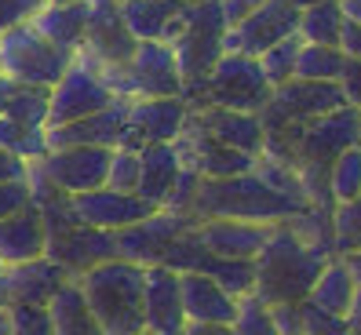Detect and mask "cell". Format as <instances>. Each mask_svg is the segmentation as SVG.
<instances>
[{
	"mask_svg": "<svg viewBox=\"0 0 361 335\" xmlns=\"http://www.w3.org/2000/svg\"><path fill=\"white\" fill-rule=\"evenodd\" d=\"M106 186L121 194H135L139 186V150L128 146H114L110 150V172H106Z\"/></svg>",
	"mask_w": 361,
	"mask_h": 335,
	"instance_id": "cell-39",
	"label": "cell"
},
{
	"mask_svg": "<svg viewBox=\"0 0 361 335\" xmlns=\"http://www.w3.org/2000/svg\"><path fill=\"white\" fill-rule=\"evenodd\" d=\"M300 26V8H292L288 0H267L263 8L245 15L241 23L226 26L223 33V51H241V55H259L263 48L278 44L281 37L295 33Z\"/></svg>",
	"mask_w": 361,
	"mask_h": 335,
	"instance_id": "cell-12",
	"label": "cell"
},
{
	"mask_svg": "<svg viewBox=\"0 0 361 335\" xmlns=\"http://www.w3.org/2000/svg\"><path fill=\"white\" fill-rule=\"evenodd\" d=\"M267 0H219V8H223V18H226V26L233 23H241L245 15H252L256 8H263Z\"/></svg>",
	"mask_w": 361,
	"mask_h": 335,
	"instance_id": "cell-49",
	"label": "cell"
},
{
	"mask_svg": "<svg viewBox=\"0 0 361 335\" xmlns=\"http://www.w3.org/2000/svg\"><path fill=\"white\" fill-rule=\"evenodd\" d=\"M186 324L179 274L168 266H146L142 277V328L154 335H179Z\"/></svg>",
	"mask_w": 361,
	"mask_h": 335,
	"instance_id": "cell-18",
	"label": "cell"
},
{
	"mask_svg": "<svg viewBox=\"0 0 361 335\" xmlns=\"http://www.w3.org/2000/svg\"><path fill=\"white\" fill-rule=\"evenodd\" d=\"M332 234H336V255L361 248V194L332 208Z\"/></svg>",
	"mask_w": 361,
	"mask_h": 335,
	"instance_id": "cell-37",
	"label": "cell"
},
{
	"mask_svg": "<svg viewBox=\"0 0 361 335\" xmlns=\"http://www.w3.org/2000/svg\"><path fill=\"white\" fill-rule=\"evenodd\" d=\"M270 190H278V194H285V197H292V201H303L307 204V197H303V186H300V175L292 172L288 164H281V160H270V157H256V168H252Z\"/></svg>",
	"mask_w": 361,
	"mask_h": 335,
	"instance_id": "cell-38",
	"label": "cell"
},
{
	"mask_svg": "<svg viewBox=\"0 0 361 335\" xmlns=\"http://www.w3.org/2000/svg\"><path fill=\"white\" fill-rule=\"evenodd\" d=\"M350 335H357V331H350Z\"/></svg>",
	"mask_w": 361,
	"mask_h": 335,
	"instance_id": "cell-62",
	"label": "cell"
},
{
	"mask_svg": "<svg viewBox=\"0 0 361 335\" xmlns=\"http://www.w3.org/2000/svg\"><path fill=\"white\" fill-rule=\"evenodd\" d=\"M0 306H11V303H8V281H4V270H0Z\"/></svg>",
	"mask_w": 361,
	"mask_h": 335,
	"instance_id": "cell-56",
	"label": "cell"
},
{
	"mask_svg": "<svg viewBox=\"0 0 361 335\" xmlns=\"http://www.w3.org/2000/svg\"><path fill=\"white\" fill-rule=\"evenodd\" d=\"M347 328L361 335V288L354 291V299H350V310H347Z\"/></svg>",
	"mask_w": 361,
	"mask_h": 335,
	"instance_id": "cell-51",
	"label": "cell"
},
{
	"mask_svg": "<svg viewBox=\"0 0 361 335\" xmlns=\"http://www.w3.org/2000/svg\"><path fill=\"white\" fill-rule=\"evenodd\" d=\"M51 4H62V0H51Z\"/></svg>",
	"mask_w": 361,
	"mask_h": 335,
	"instance_id": "cell-60",
	"label": "cell"
},
{
	"mask_svg": "<svg viewBox=\"0 0 361 335\" xmlns=\"http://www.w3.org/2000/svg\"><path fill=\"white\" fill-rule=\"evenodd\" d=\"M73 215L84 226H99V229H124L139 219H146L150 212H157V204L142 201L139 194H121L110 186H99L88 194H70Z\"/></svg>",
	"mask_w": 361,
	"mask_h": 335,
	"instance_id": "cell-17",
	"label": "cell"
},
{
	"mask_svg": "<svg viewBox=\"0 0 361 335\" xmlns=\"http://www.w3.org/2000/svg\"><path fill=\"white\" fill-rule=\"evenodd\" d=\"M0 335H11V306H0Z\"/></svg>",
	"mask_w": 361,
	"mask_h": 335,
	"instance_id": "cell-55",
	"label": "cell"
},
{
	"mask_svg": "<svg viewBox=\"0 0 361 335\" xmlns=\"http://www.w3.org/2000/svg\"><path fill=\"white\" fill-rule=\"evenodd\" d=\"M139 40L121 18V0H88V30L77 58H84L95 73H110L132 58Z\"/></svg>",
	"mask_w": 361,
	"mask_h": 335,
	"instance_id": "cell-9",
	"label": "cell"
},
{
	"mask_svg": "<svg viewBox=\"0 0 361 335\" xmlns=\"http://www.w3.org/2000/svg\"><path fill=\"white\" fill-rule=\"evenodd\" d=\"M186 120L201 128L204 135H212L216 142H226L233 150L256 153L263 146V124L256 113H241V110H226V106H190Z\"/></svg>",
	"mask_w": 361,
	"mask_h": 335,
	"instance_id": "cell-21",
	"label": "cell"
},
{
	"mask_svg": "<svg viewBox=\"0 0 361 335\" xmlns=\"http://www.w3.org/2000/svg\"><path fill=\"white\" fill-rule=\"evenodd\" d=\"M339 51L347 58H361V23L343 18V30H339Z\"/></svg>",
	"mask_w": 361,
	"mask_h": 335,
	"instance_id": "cell-48",
	"label": "cell"
},
{
	"mask_svg": "<svg viewBox=\"0 0 361 335\" xmlns=\"http://www.w3.org/2000/svg\"><path fill=\"white\" fill-rule=\"evenodd\" d=\"M354 277H350V270L343 263V255H332L325 266H322V274L314 277L310 291H307V299L314 306H322L329 313H336V317H347V310H350V299H354Z\"/></svg>",
	"mask_w": 361,
	"mask_h": 335,
	"instance_id": "cell-28",
	"label": "cell"
},
{
	"mask_svg": "<svg viewBox=\"0 0 361 335\" xmlns=\"http://www.w3.org/2000/svg\"><path fill=\"white\" fill-rule=\"evenodd\" d=\"M110 91L121 99H161V95H183V77L176 66V51L164 40H139L132 58L124 66L99 73Z\"/></svg>",
	"mask_w": 361,
	"mask_h": 335,
	"instance_id": "cell-6",
	"label": "cell"
},
{
	"mask_svg": "<svg viewBox=\"0 0 361 335\" xmlns=\"http://www.w3.org/2000/svg\"><path fill=\"white\" fill-rule=\"evenodd\" d=\"M44 4L48 0H0V33L18 26V23H30Z\"/></svg>",
	"mask_w": 361,
	"mask_h": 335,
	"instance_id": "cell-44",
	"label": "cell"
},
{
	"mask_svg": "<svg viewBox=\"0 0 361 335\" xmlns=\"http://www.w3.org/2000/svg\"><path fill=\"white\" fill-rule=\"evenodd\" d=\"M48 102H51V88H44V84H15L4 113L11 120H18L23 128H44L48 124Z\"/></svg>",
	"mask_w": 361,
	"mask_h": 335,
	"instance_id": "cell-32",
	"label": "cell"
},
{
	"mask_svg": "<svg viewBox=\"0 0 361 335\" xmlns=\"http://www.w3.org/2000/svg\"><path fill=\"white\" fill-rule=\"evenodd\" d=\"M339 11H343V18H350V23H361V0H336Z\"/></svg>",
	"mask_w": 361,
	"mask_h": 335,
	"instance_id": "cell-53",
	"label": "cell"
},
{
	"mask_svg": "<svg viewBox=\"0 0 361 335\" xmlns=\"http://www.w3.org/2000/svg\"><path fill=\"white\" fill-rule=\"evenodd\" d=\"M0 270H4V263H0Z\"/></svg>",
	"mask_w": 361,
	"mask_h": 335,
	"instance_id": "cell-61",
	"label": "cell"
},
{
	"mask_svg": "<svg viewBox=\"0 0 361 335\" xmlns=\"http://www.w3.org/2000/svg\"><path fill=\"white\" fill-rule=\"evenodd\" d=\"M70 277L66 266H59L55 259L48 255H37V259H26V263H15V266H4V281H8V303H26V306H44L59 284Z\"/></svg>",
	"mask_w": 361,
	"mask_h": 335,
	"instance_id": "cell-23",
	"label": "cell"
},
{
	"mask_svg": "<svg viewBox=\"0 0 361 335\" xmlns=\"http://www.w3.org/2000/svg\"><path fill=\"white\" fill-rule=\"evenodd\" d=\"M15 84H18V80H11L8 73H0V113H4L8 99H11V91H15Z\"/></svg>",
	"mask_w": 361,
	"mask_h": 335,
	"instance_id": "cell-54",
	"label": "cell"
},
{
	"mask_svg": "<svg viewBox=\"0 0 361 335\" xmlns=\"http://www.w3.org/2000/svg\"><path fill=\"white\" fill-rule=\"evenodd\" d=\"M142 277L146 266L128 259H106L77 277L80 296L106 335L142 331Z\"/></svg>",
	"mask_w": 361,
	"mask_h": 335,
	"instance_id": "cell-2",
	"label": "cell"
},
{
	"mask_svg": "<svg viewBox=\"0 0 361 335\" xmlns=\"http://www.w3.org/2000/svg\"><path fill=\"white\" fill-rule=\"evenodd\" d=\"M303 201H292L256 175V172H241V175H226V179H204L197 186L194 197V212L197 219H248V222H281L295 215Z\"/></svg>",
	"mask_w": 361,
	"mask_h": 335,
	"instance_id": "cell-3",
	"label": "cell"
},
{
	"mask_svg": "<svg viewBox=\"0 0 361 335\" xmlns=\"http://www.w3.org/2000/svg\"><path fill=\"white\" fill-rule=\"evenodd\" d=\"M26 204H30V182H26V179H8V182H0V219L23 212Z\"/></svg>",
	"mask_w": 361,
	"mask_h": 335,
	"instance_id": "cell-45",
	"label": "cell"
},
{
	"mask_svg": "<svg viewBox=\"0 0 361 335\" xmlns=\"http://www.w3.org/2000/svg\"><path fill=\"white\" fill-rule=\"evenodd\" d=\"M190 106H226L241 113H259L270 99V84L259 70L256 55L223 51L194 88L183 91Z\"/></svg>",
	"mask_w": 361,
	"mask_h": 335,
	"instance_id": "cell-4",
	"label": "cell"
},
{
	"mask_svg": "<svg viewBox=\"0 0 361 335\" xmlns=\"http://www.w3.org/2000/svg\"><path fill=\"white\" fill-rule=\"evenodd\" d=\"M288 4H292V8H300V11H303V8H310V4H317V0H288Z\"/></svg>",
	"mask_w": 361,
	"mask_h": 335,
	"instance_id": "cell-57",
	"label": "cell"
},
{
	"mask_svg": "<svg viewBox=\"0 0 361 335\" xmlns=\"http://www.w3.org/2000/svg\"><path fill=\"white\" fill-rule=\"evenodd\" d=\"M48 317H51V331L55 335H106L95 321V313L88 310V303H84L80 296V284L77 277H66L59 284V291L44 303Z\"/></svg>",
	"mask_w": 361,
	"mask_h": 335,
	"instance_id": "cell-27",
	"label": "cell"
},
{
	"mask_svg": "<svg viewBox=\"0 0 361 335\" xmlns=\"http://www.w3.org/2000/svg\"><path fill=\"white\" fill-rule=\"evenodd\" d=\"M300 33H288V37H281L278 44H270V48H263L259 55H256V62H259V70H263V77H267V84L274 88V84H285V80H292V73H295V55H300Z\"/></svg>",
	"mask_w": 361,
	"mask_h": 335,
	"instance_id": "cell-35",
	"label": "cell"
},
{
	"mask_svg": "<svg viewBox=\"0 0 361 335\" xmlns=\"http://www.w3.org/2000/svg\"><path fill=\"white\" fill-rule=\"evenodd\" d=\"M44 255V222H40L37 208L26 204L23 212L0 219V263L15 266Z\"/></svg>",
	"mask_w": 361,
	"mask_h": 335,
	"instance_id": "cell-26",
	"label": "cell"
},
{
	"mask_svg": "<svg viewBox=\"0 0 361 335\" xmlns=\"http://www.w3.org/2000/svg\"><path fill=\"white\" fill-rule=\"evenodd\" d=\"M332 208L336 204H307L295 215L285 219V226L292 229L303 244L325 251V255H336V234H332Z\"/></svg>",
	"mask_w": 361,
	"mask_h": 335,
	"instance_id": "cell-30",
	"label": "cell"
},
{
	"mask_svg": "<svg viewBox=\"0 0 361 335\" xmlns=\"http://www.w3.org/2000/svg\"><path fill=\"white\" fill-rule=\"evenodd\" d=\"M114 99L117 95L110 91V84H106L84 58L73 55L70 70L51 84V102H48V124L44 128L77 120V117H88V113H99V110L110 106Z\"/></svg>",
	"mask_w": 361,
	"mask_h": 335,
	"instance_id": "cell-11",
	"label": "cell"
},
{
	"mask_svg": "<svg viewBox=\"0 0 361 335\" xmlns=\"http://www.w3.org/2000/svg\"><path fill=\"white\" fill-rule=\"evenodd\" d=\"M11 335H55L48 310H44V306L15 303V306H11Z\"/></svg>",
	"mask_w": 361,
	"mask_h": 335,
	"instance_id": "cell-43",
	"label": "cell"
},
{
	"mask_svg": "<svg viewBox=\"0 0 361 335\" xmlns=\"http://www.w3.org/2000/svg\"><path fill=\"white\" fill-rule=\"evenodd\" d=\"M179 291L183 313L194 324H233V317H238V299L223 291L208 274H197V270L179 274Z\"/></svg>",
	"mask_w": 361,
	"mask_h": 335,
	"instance_id": "cell-22",
	"label": "cell"
},
{
	"mask_svg": "<svg viewBox=\"0 0 361 335\" xmlns=\"http://www.w3.org/2000/svg\"><path fill=\"white\" fill-rule=\"evenodd\" d=\"M0 146L11 153H18L26 164L30 160H40L48 153V139H44V128H23L18 120H11L8 113H0Z\"/></svg>",
	"mask_w": 361,
	"mask_h": 335,
	"instance_id": "cell-36",
	"label": "cell"
},
{
	"mask_svg": "<svg viewBox=\"0 0 361 335\" xmlns=\"http://www.w3.org/2000/svg\"><path fill=\"white\" fill-rule=\"evenodd\" d=\"M190 102L183 95H161V99H128V124L117 146L139 150L146 142H172L186 120Z\"/></svg>",
	"mask_w": 361,
	"mask_h": 335,
	"instance_id": "cell-14",
	"label": "cell"
},
{
	"mask_svg": "<svg viewBox=\"0 0 361 335\" xmlns=\"http://www.w3.org/2000/svg\"><path fill=\"white\" fill-rule=\"evenodd\" d=\"M176 153L186 168H194L197 175L204 179H226V175H241L256 168V153H245V150H233L226 142H216L212 135H204L201 128H194L190 120H183L179 135L172 139Z\"/></svg>",
	"mask_w": 361,
	"mask_h": 335,
	"instance_id": "cell-13",
	"label": "cell"
},
{
	"mask_svg": "<svg viewBox=\"0 0 361 335\" xmlns=\"http://www.w3.org/2000/svg\"><path fill=\"white\" fill-rule=\"evenodd\" d=\"M347 106L339 80H303L292 77L285 84H274L267 106L256 113L263 128H281V124H307L322 113Z\"/></svg>",
	"mask_w": 361,
	"mask_h": 335,
	"instance_id": "cell-8",
	"label": "cell"
},
{
	"mask_svg": "<svg viewBox=\"0 0 361 335\" xmlns=\"http://www.w3.org/2000/svg\"><path fill=\"white\" fill-rule=\"evenodd\" d=\"M124 124H128V99L117 95L99 113L44 128V139H48V150H66V146H110L114 150L124 135Z\"/></svg>",
	"mask_w": 361,
	"mask_h": 335,
	"instance_id": "cell-16",
	"label": "cell"
},
{
	"mask_svg": "<svg viewBox=\"0 0 361 335\" xmlns=\"http://www.w3.org/2000/svg\"><path fill=\"white\" fill-rule=\"evenodd\" d=\"M339 88H343L347 106L361 110V58H347L343 73H339Z\"/></svg>",
	"mask_w": 361,
	"mask_h": 335,
	"instance_id": "cell-47",
	"label": "cell"
},
{
	"mask_svg": "<svg viewBox=\"0 0 361 335\" xmlns=\"http://www.w3.org/2000/svg\"><path fill=\"white\" fill-rule=\"evenodd\" d=\"M223 33H226V18H223L219 0H186L183 30L172 40L176 66H179V77H183V91H190L212 66H216V58L223 55Z\"/></svg>",
	"mask_w": 361,
	"mask_h": 335,
	"instance_id": "cell-5",
	"label": "cell"
},
{
	"mask_svg": "<svg viewBox=\"0 0 361 335\" xmlns=\"http://www.w3.org/2000/svg\"><path fill=\"white\" fill-rule=\"evenodd\" d=\"M139 335H154V331H146V328H142V331H139Z\"/></svg>",
	"mask_w": 361,
	"mask_h": 335,
	"instance_id": "cell-59",
	"label": "cell"
},
{
	"mask_svg": "<svg viewBox=\"0 0 361 335\" xmlns=\"http://www.w3.org/2000/svg\"><path fill=\"white\" fill-rule=\"evenodd\" d=\"M343 263H347V270H350L354 284L361 288V248H354V251H343Z\"/></svg>",
	"mask_w": 361,
	"mask_h": 335,
	"instance_id": "cell-52",
	"label": "cell"
},
{
	"mask_svg": "<svg viewBox=\"0 0 361 335\" xmlns=\"http://www.w3.org/2000/svg\"><path fill=\"white\" fill-rule=\"evenodd\" d=\"M44 255L55 259L59 266H66L70 277H80L84 270H92L106 259H117V241H114V229L77 222L66 234H59L44 244Z\"/></svg>",
	"mask_w": 361,
	"mask_h": 335,
	"instance_id": "cell-19",
	"label": "cell"
},
{
	"mask_svg": "<svg viewBox=\"0 0 361 335\" xmlns=\"http://www.w3.org/2000/svg\"><path fill=\"white\" fill-rule=\"evenodd\" d=\"M270 321L278 328V335H303V317H300V303H274Z\"/></svg>",
	"mask_w": 361,
	"mask_h": 335,
	"instance_id": "cell-46",
	"label": "cell"
},
{
	"mask_svg": "<svg viewBox=\"0 0 361 335\" xmlns=\"http://www.w3.org/2000/svg\"><path fill=\"white\" fill-rule=\"evenodd\" d=\"M190 226H197V215L157 208V212H150L146 219L124 226V229H114L117 259H128V263H139V266H157L164 259L168 244L179 234H186Z\"/></svg>",
	"mask_w": 361,
	"mask_h": 335,
	"instance_id": "cell-10",
	"label": "cell"
},
{
	"mask_svg": "<svg viewBox=\"0 0 361 335\" xmlns=\"http://www.w3.org/2000/svg\"><path fill=\"white\" fill-rule=\"evenodd\" d=\"M361 194V146H347L329 168V197L336 204L354 201Z\"/></svg>",
	"mask_w": 361,
	"mask_h": 335,
	"instance_id": "cell-34",
	"label": "cell"
},
{
	"mask_svg": "<svg viewBox=\"0 0 361 335\" xmlns=\"http://www.w3.org/2000/svg\"><path fill=\"white\" fill-rule=\"evenodd\" d=\"M347 66V55L332 48V44H300V55H295V73L292 77H303V80H339Z\"/></svg>",
	"mask_w": 361,
	"mask_h": 335,
	"instance_id": "cell-33",
	"label": "cell"
},
{
	"mask_svg": "<svg viewBox=\"0 0 361 335\" xmlns=\"http://www.w3.org/2000/svg\"><path fill=\"white\" fill-rule=\"evenodd\" d=\"M197 241L219 259H256L259 248L270 241L274 222H248V219H197Z\"/></svg>",
	"mask_w": 361,
	"mask_h": 335,
	"instance_id": "cell-20",
	"label": "cell"
},
{
	"mask_svg": "<svg viewBox=\"0 0 361 335\" xmlns=\"http://www.w3.org/2000/svg\"><path fill=\"white\" fill-rule=\"evenodd\" d=\"M179 153H176V146L172 142H146L139 146V186H135V194L142 201H150V204H164L168 190H172V182L179 175Z\"/></svg>",
	"mask_w": 361,
	"mask_h": 335,
	"instance_id": "cell-25",
	"label": "cell"
},
{
	"mask_svg": "<svg viewBox=\"0 0 361 335\" xmlns=\"http://www.w3.org/2000/svg\"><path fill=\"white\" fill-rule=\"evenodd\" d=\"M77 51H66L51 44L48 37H40L33 23H18L0 33V73H8L18 84H51L70 70Z\"/></svg>",
	"mask_w": 361,
	"mask_h": 335,
	"instance_id": "cell-7",
	"label": "cell"
},
{
	"mask_svg": "<svg viewBox=\"0 0 361 335\" xmlns=\"http://www.w3.org/2000/svg\"><path fill=\"white\" fill-rule=\"evenodd\" d=\"M44 175L62 186L66 194H88L106 186L110 172V146H66V150H48L37 160Z\"/></svg>",
	"mask_w": 361,
	"mask_h": 335,
	"instance_id": "cell-15",
	"label": "cell"
},
{
	"mask_svg": "<svg viewBox=\"0 0 361 335\" xmlns=\"http://www.w3.org/2000/svg\"><path fill=\"white\" fill-rule=\"evenodd\" d=\"M300 317H303V335H350L347 317H336V313L314 306L310 299H300Z\"/></svg>",
	"mask_w": 361,
	"mask_h": 335,
	"instance_id": "cell-41",
	"label": "cell"
},
{
	"mask_svg": "<svg viewBox=\"0 0 361 335\" xmlns=\"http://www.w3.org/2000/svg\"><path fill=\"white\" fill-rule=\"evenodd\" d=\"M339 30H343V11H339L336 0H317V4L300 11V40L307 44H332L339 48Z\"/></svg>",
	"mask_w": 361,
	"mask_h": 335,
	"instance_id": "cell-31",
	"label": "cell"
},
{
	"mask_svg": "<svg viewBox=\"0 0 361 335\" xmlns=\"http://www.w3.org/2000/svg\"><path fill=\"white\" fill-rule=\"evenodd\" d=\"M357 146H361V110H357Z\"/></svg>",
	"mask_w": 361,
	"mask_h": 335,
	"instance_id": "cell-58",
	"label": "cell"
},
{
	"mask_svg": "<svg viewBox=\"0 0 361 335\" xmlns=\"http://www.w3.org/2000/svg\"><path fill=\"white\" fill-rule=\"evenodd\" d=\"M233 335H278L270 321V310L256 299V296H245L238 299V317H233Z\"/></svg>",
	"mask_w": 361,
	"mask_h": 335,
	"instance_id": "cell-40",
	"label": "cell"
},
{
	"mask_svg": "<svg viewBox=\"0 0 361 335\" xmlns=\"http://www.w3.org/2000/svg\"><path fill=\"white\" fill-rule=\"evenodd\" d=\"M30 23L40 37H48L51 44L66 48V51H80L84 30H88V0H62V4H51L48 0Z\"/></svg>",
	"mask_w": 361,
	"mask_h": 335,
	"instance_id": "cell-24",
	"label": "cell"
},
{
	"mask_svg": "<svg viewBox=\"0 0 361 335\" xmlns=\"http://www.w3.org/2000/svg\"><path fill=\"white\" fill-rule=\"evenodd\" d=\"M186 0H121V18L135 40H161L164 26L183 11Z\"/></svg>",
	"mask_w": 361,
	"mask_h": 335,
	"instance_id": "cell-29",
	"label": "cell"
},
{
	"mask_svg": "<svg viewBox=\"0 0 361 335\" xmlns=\"http://www.w3.org/2000/svg\"><path fill=\"white\" fill-rule=\"evenodd\" d=\"M197 186H201V175L194 172V168L183 164L161 208H168V212H190V208H194V197H197ZM190 215H194V212H190Z\"/></svg>",
	"mask_w": 361,
	"mask_h": 335,
	"instance_id": "cell-42",
	"label": "cell"
},
{
	"mask_svg": "<svg viewBox=\"0 0 361 335\" xmlns=\"http://www.w3.org/2000/svg\"><path fill=\"white\" fill-rule=\"evenodd\" d=\"M26 168H30V164H26L23 157L0 146V182H8V179H26Z\"/></svg>",
	"mask_w": 361,
	"mask_h": 335,
	"instance_id": "cell-50",
	"label": "cell"
},
{
	"mask_svg": "<svg viewBox=\"0 0 361 335\" xmlns=\"http://www.w3.org/2000/svg\"><path fill=\"white\" fill-rule=\"evenodd\" d=\"M329 259L332 255H325V251H317V248H310L295 237L285 226V219L274 222L270 241L259 248V255L252 259V266H256V291H252V296L263 306L300 303V299H307L314 277L322 274V266Z\"/></svg>",
	"mask_w": 361,
	"mask_h": 335,
	"instance_id": "cell-1",
	"label": "cell"
}]
</instances>
